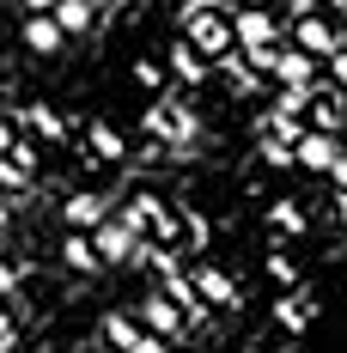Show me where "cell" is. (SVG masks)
Returning a JSON list of instances; mask_svg holds the SVG:
<instances>
[{
  "instance_id": "14",
  "label": "cell",
  "mask_w": 347,
  "mask_h": 353,
  "mask_svg": "<svg viewBox=\"0 0 347 353\" xmlns=\"http://www.w3.org/2000/svg\"><path fill=\"white\" fill-rule=\"evenodd\" d=\"M98 335H104V347H110V353H128L140 335H146V329H140V317H122V311H110V317L98 323Z\"/></svg>"
},
{
  "instance_id": "32",
  "label": "cell",
  "mask_w": 347,
  "mask_h": 353,
  "mask_svg": "<svg viewBox=\"0 0 347 353\" xmlns=\"http://www.w3.org/2000/svg\"><path fill=\"white\" fill-rule=\"evenodd\" d=\"M6 219H12V195H0V225H6Z\"/></svg>"
},
{
  "instance_id": "15",
  "label": "cell",
  "mask_w": 347,
  "mask_h": 353,
  "mask_svg": "<svg viewBox=\"0 0 347 353\" xmlns=\"http://www.w3.org/2000/svg\"><path fill=\"white\" fill-rule=\"evenodd\" d=\"M61 262H68L73 274H98V268H104L98 250H92V232H68V238H61Z\"/></svg>"
},
{
  "instance_id": "24",
  "label": "cell",
  "mask_w": 347,
  "mask_h": 353,
  "mask_svg": "<svg viewBox=\"0 0 347 353\" xmlns=\"http://www.w3.org/2000/svg\"><path fill=\"white\" fill-rule=\"evenodd\" d=\"M268 274H275L280 286H299V268H293V262H286L280 250H275V256H268Z\"/></svg>"
},
{
  "instance_id": "25",
  "label": "cell",
  "mask_w": 347,
  "mask_h": 353,
  "mask_svg": "<svg viewBox=\"0 0 347 353\" xmlns=\"http://www.w3.org/2000/svg\"><path fill=\"white\" fill-rule=\"evenodd\" d=\"M128 353H177V347H171V341H159V335H140Z\"/></svg>"
},
{
  "instance_id": "29",
  "label": "cell",
  "mask_w": 347,
  "mask_h": 353,
  "mask_svg": "<svg viewBox=\"0 0 347 353\" xmlns=\"http://www.w3.org/2000/svg\"><path fill=\"white\" fill-rule=\"evenodd\" d=\"M335 219L347 225V189H335Z\"/></svg>"
},
{
  "instance_id": "3",
  "label": "cell",
  "mask_w": 347,
  "mask_h": 353,
  "mask_svg": "<svg viewBox=\"0 0 347 353\" xmlns=\"http://www.w3.org/2000/svg\"><path fill=\"white\" fill-rule=\"evenodd\" d=\"M92 250H98L104 268H122V262H135V256H140V232L122 219V213H110L104 225L92 232Z\"/></svg>"
},
{
  "instance_id": "4",
  "label": "cell",
  "mask_w": 347,
  "mask_h": 353,
  "mask_svg": "<svg viewBox=\"0 0 347 353\" xmlns=\"http://www.w3.org/2000/svg\"><path fill=\"white\" fill-rule=\"evenodd\" d=\"M140 329H146V335H159V341H183V335H189V317H183V311H177L171 299H165V292H146V299H140Z\"/></svg>"
},
{
  "instance_id": "1",
  "label": "cell",
  "mask_w": 347,
  "mask_h": 353,
  "mask_svg": "<svg viewBox=\"0 0 347 353\" xmlns=\"http://www.w3.org/2000/svg\"><path fill=\"white\" fill-rule=\"evenodd\" d=\"M183 43L208 61V68H226L238 55V37H232V12H183Z\"/></svg>"
},
{
  "instance_id": "5",
  "label": "cell",
  "mask_w": 347,
  "mask_h": 353,
  "mask_svg": "<svg viewBox=\"0 0 347 353\" xmlns=\"http://www.w3.org/2000/svg\"><path fill=\"white\" fill-rule=\"evenodd\" d=\"M341 159V141L335 134H317V128H305L299 141H293V165L299 171H311V176H329V165Z\"/></svg>"
},
{
  "instance_id": "7",
  "label": "cell",
  "mask_w": 347,
  "mask_h": 353,
  "mask_svg": "<svg viewBox=\"0 0 347 353\" xmlns=\"http://www.w3.org/2000/svg\"><path fill=\"white\" fill-rule=\"evenodd\" d=\"M268 79H275V85H317V79H323V61H311V55H305V49H293V43H280Z\"/></svg>"
},
{
  "instance_id": "10",
  "label": "cell",
  "mask_w": 347,
  "mask_h": 353,
  "mask_svg": "<svg viewBox=\"0 0 347 353\" xmlns=\"http://www.w3.org/2000/svg\"><path fill=\"white\" fill-rule=\"evenodd\" d=\"M311 317H317V299L305 292V286H293V292L275 305V323L286 329V335H305V329H311Z\"/></svg>"
},
{
  "instance_id": "26",
  "label": "cell",
  "mask_w": 347,
  "mask_h": 353,
  "mask_svg": "<svg viewBox=\"0 0 347 353\" xmlns=\"http://www.w3.org/2000/svg\"><path fill=\"white\" fill-rule=\"evenodd\" d=\"M55 6H61V0H19V12H25V19H43V12H55Z\"/></svg>"
},
{
  "instance_id": "33",
  "label": "cell",
  "mask_w": 347,
  "mask_h": 353,
  "mask_svg": "<svg viewBox=\"0 0 347 353\" xmlns=\"http://www.w3.org/2000/svg\"><path fill=\"white\" fill-rule=\"evenodd\" d=\"M335 141H341V152H347V128H341V134H335Z\"/></svg>"
},
{
  "instance_id": "13",
  "label": "cell",
  "mask_w": 347,
  "mask_h": 353,
  "mask_svg": "<svg viewBox=\"0 0 347 353\" xmlns=\"http://www.w3.org/2000/svg\"><path fill=\"white\" fill-rule=\"evenodd\" d=\"M86 146H92L98 165H122V159H128V141H122L110 122H92V128H86Z\"/></svg>"
},
{
  "instance_id": "8",
  "label": "cell",
  "mask_w": 347,
  "mask_h": 353,
  "mask_svg": "<svg viewBox=\"0 0 347 353\" xmlns=\"http://www.w3.org/2000/svg\"><path fill=\"white\" fill-rule=\"evenodd\" d=\"M189 286H195V299H201L208 311H232V305H238V281H232L226 268H195Z\"/></svg>"
},
{
  "instance_id": "31",
  "label": "cell",
  "mask_w": 347,
  "mask_h": 353,
  "mask_svg": "<svg viewBox=\"0 0 347 353\" xmlns=\"http://www.w3.org/2000/svg\"><path fill=\"white\" fill-rule=\"evenodd\" d=\"M0 292H12V268L6 262H0Z\"/></svg>"
},
{
  "instance_id": "2",
  "label": "cell",
  "mask_w": 347,
  "mask_h": 353,
  "mask_svg": "<svg viewBox=\"0 0 347 353\" xmlns=\"http://www.w3.org/2000/svg\"><path fill=\"white\" fill-rule=\"evenodd\" d=\"M286 43H293V49H305L311 61H329L335 49H347V31L335 25V19L311 12V19H293V25H286Z\"/></svg>"
},
{
  "instance_id": "19",
  "label": "cell",
  "mask_w": 347,
  "mask_h": 353,
  "mask_svg": "<svg viewBox=\"0 0 347 353\" xmlns=\"http://www.w3.org/2000/svg\"><path fill=\"white\" fill-rule=\"evenodd\" d=\"M0 195H12V201H25V195H31V176L19 171L12 159H0Z\"/></svg>"
},
{
  "instance_id": "18",
  "label": "cell",
  "mask_w": 347,
  "mask_h": 353,
  "mask_svg": "<svg viewBox=\"0 0 347 353\" xmlns=\"http://www.w3.org/2000/svg\"><path fill=\"white\" fill-rule=\"evenodd\" d=\"M171 68L183 73V79H208V61H201V55H195V49H189V43H171Z\"/></svg>"
},
{
  "instance_id": "34",
  "label": "cell",
  "mask_w": 347,
  "mask_h": 353,
  "mask_svg": "<svg viewBox=\"0 0 347 353\" xmlns=\"http://www.w3.org/2000/svg\"><path fill=\"white\" fill-rule=\"evenodd\" d=\"M341 110H347V98H341Z\"/></svg>"
},
{
  "instance_id": "16",
  "label": "cell",
  "mask_w": 347,
  "mask_h": 353,
  "mask_svg": "<svg viewBox=\"0 0 347 353\" xmlns=\"http://www.w3.org/2000/svg\"><path fill=\"white\" fill-rule=\"evenodd\" d=\"M268 225H275L280 238H305V232H311V219H305L299 201H275V208H268Z\"/></svg>"
},
{
  "instance_id": "17",
  "label": "cell",
  "mask_w": 347,
  "mask_h": 353,
  "mask_svg": "<svg viewBox=\"0 0 347 353\" xmlns=\"http://www.w3.org/2000/svg\"><path fill=\"white\" fill-rule=\"evenodd\" d=\"M19 122H31V128L43 134V141H61V134H68V122H61V116H55L49 104H31V110H19Z\"/></svg>"
},
{
  "instance_id": "30",
  "label": "cell",
  "mask_w": 347,
  "mask_h": 353,
  "mask_svg": "<svg viewBox=\"0 0 347 353\" xmlns=\"http://www.w3.org/2000/svg\"><path fill=\"white\" fill-rule=\"evenodd\" d=\"M232 6H250V12H268L275 0H232Z\"/></svg>"
},
{
  "instance_id": "20",
  "label": "cell",
  "mask_w": 347,
  "mask_h": 353,
  "mask_svg": "<svg viewBox=\"0 0 347 353\" xmlns=\"http://www.w3.org/2000/svg\"><path fill=\"white\" fill-rule=\"evenodd\" d=\"M323 85H335V92L347 98V49H335V55L323 61Z\"/></svg>"
},
{
  "instance_id": "22",
  "label": "cell",
  "mask_w": 347,
  "mask_h": 353,
  "mask_svg": "<svg viewBox=\"0 0 347 353\" xmlns=\"http://www.w3.org/2000/svg\"><path fill=\"white\" fill-rule=\"evenodd\" d=\"M6 159H12V165H19V171H25V176H37V146L25 141V134L12 141V152H6Z\"/></svg>"
},
{
  "instance_id": "21",
  "label": "cell",
  "mask_w": 347,
  "mask_h": 353,
  "mask_svg": "<svg viewBox=\"0 0 347 353\" xmlns=\"http://www.w3.org/2000/svg\"><path fill=\"white\" fill-rule=\"evenodd\" d=\"M262 165L286 171V165H293V146H286V141H268V134H262Z\"/></svg>"
},
{
  "instance_id": "6",
  "label": "cell",
  "mask_w": 347,
  "mask_h": 353,
  "mask_svg": "<svg viewBox=\"0 0 347 353\" xmlns=\"http://www.w3.org/2000/svg\"><path fill=\"white\" fill-rule=\"evenodd\" d=\"M104 219H110V201L98 189H79V195L61 201V232H98Z\"/></svg>"
},
{
  "instance_id": "23",
  "label": "cell",
  "mask_w": 347,
  "mask_h": 353,
  "mask_svg": "<svg viewBox=\"0 0 347 353\" xmlns=\"http://www.w3.org/2000/svg\"><path fill=\"white\" fill-rule=\"evenodd\" d=\"M135 79L146 92H159V85H165V68H159V61H135Z\"/></svg>"
},
{
  "instance_id": "12",
  "label": "cell",
  "mask_w": 347,
  "mask_h": 353,
  "mask_svg": "<svg viewBox=\"0 0 347 353\" xmlns=\"http://www.w3.org/2000/svg\"><path fill=\"white\" fill-rule=\"evenodd\" d=\"M268 116H275V122H299V128H305V116H311V85H275Z\"/></svg>"
},
{
  "instance_id": "11",
  "label": "cell",
  "mask_w": 347,
  "mask_h": 353,
  "mask_svg": "<svg viewBox=\"0 0 347 353\" xmlns=\"http://www.w3.org/2000/svg\"><path fill=\"white\" fill-rule=\"evenodd\" d=\"M19 43H25L31 55H61V49H68V37H61V25H55L49 12H43V19H25V25H19Z\"/></svg>"
},
{
  "instance_id": "28",
  "label": "cell",
  "mask_w": 347,
  "mask_h": 353,
  "mask_svg": "<svg viewBox=\"0 0 347 353\" xmlns=\"http://www.w3.org/2000/svg\"><path fill=\"white\" fill-rule=\"evenodd\" d=\"M12 335H19V323L6 317V305H0V341H12Z\"/></svg>"
},
{
  "instance_id": "27",
  "label": "cell",
  "mask_w": 347,
  "mask_h": 353,
  "mask_svg": "<svg viewBox=\"0 0 347 353\" xmlns=\"http://www.w3.org/2000/svg\"><path fill=\"white\" fill-rule=\"evenodd\" d=\"M329 183H335V189H347V152L335 159V165H329Z\"/></svg>"
},
{
  "instance_id": "9",
  "label": "cell",
  "mask_w": 347,
  "mask_h": 353,
  "mask_svg": "<svg viewBox=\"0 0 347 353\" xmlns=\"http://www.w3.org/2000/svg\"><path fill=\"white\" fill-rule=\"evenodd\" d=\"M49 19L61 25V37H68V43H79V37H92V31H98V0H61Z\"/></svg>"
}]
</instances>
